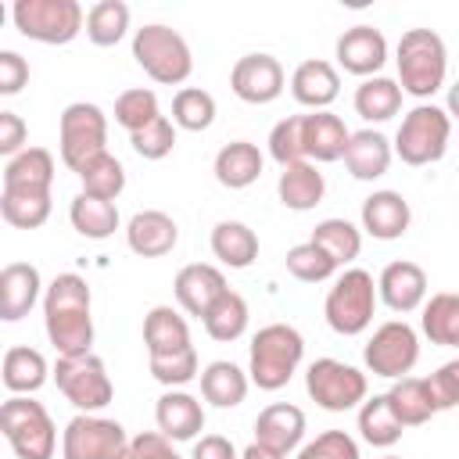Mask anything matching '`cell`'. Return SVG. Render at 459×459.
<instances>
[{
    "instance_id": "16",
    "label": "cell",
    "mask_w": 459,
    "mask_h": 459,
    "mask_svg": "<svg viewBox=\"0 0 459 459\" xmlns=\"http://www.w3.org/2000/svg\"><path fill=\"white\" fill-rule=\"evenodd\" d=\"M377 294L398 316H409V312L423 308V301H427V273H423V265H416L409 258L387 262L380 269V276H377Z\"/></svg>"
},
{
    "instance_id": "2",
    "label": "cell",
    "mask_w": 459,
    "mask_h": 459,
    "mask_svg": "<svg viewBox=\"0 0 459 459\" xmlns=\"http://www.w3.org/2000/svg\"><path fill=\"white\" fill-rule=\"evenodd\" d=\"M394 65H398L402 93H409L420 104H427L445 86L448 47L434 29H405L398 47H394Z\"/></svg>"
},
{
    "instance_id": "21",
    "label": "cell",
    "mask_w": 459,
    "mask_h": 459,
    "mask_svg": "<svg viewBox=\"0 0 459 459\" xmlns=\"http://www.w3.org/2000/svg\"><path fill=\"white\" fill-rule=\"evenodd\" d=\"M43 276L32 262H7L0 269V319L18 323L43 298Z\"/></svg>"
},
{
    "instance_id": "5",
    "label": "cell",
    "mask_w": 459,
    "mask_h": 459,
    "mask_svg": "<svg viewBox=\"0 0 459 459\" xmlns=\"http://www.w3.org/2000/svg\"><path fill=\"white\" fill-rule=\"evenodd\" d=\"M0 430L18 459H54L57 452V427L32 394H11L0 405Z\"/></svg>"
},
{
    "instance_id": "43",
    "label": "cell",
    "mask_w": 459,
    "mask_h": 459,
    "mask_svg": "<svg viewBox=\"0 0 459 459\" xmlns=\"http://www.w3.org/2000/svg\"><path fill=\"white\" fill-rule=\"evenodd\" d=\"M172 122L186 133H204L215 122V97L201 86H183L172 97Z\"/></svg>"
},
{
    "instance_id": "12",
    "label": "cell",
    "mask_w": 459,
    "mask_h": 459,
    "mask_svg": "<svg viewBox=\"0 0 459 459\" xmlns=\"http://www.w3.org/2000/svg\"><path fill=\"white\" fill-rule=\"evenodd\" d=\"M129 434L118 420L75 412L61 430V459H126Z\"/></svg>"
},
{
    "instance_id": "4",
    "label": "cell",
    "mask_w": 459,
    "mask_h": 459,
    "mask_svg": "<svg viewBox=\"0 0 459 459\" xmlns=\"http://www.w3.org/2000/svg\"><path fill=\"white\" fill-rule=\"evenodd\" d=\"M133 57L136 65L161 86H179L194 72V54L183 32L161 22H147L133 32Z\"/></svg>"
},
{
    "instance_id": "57",
    "label": "cell",
    "mask_w": 459,
    "mask_h": 459,
    "mask_svg": "<svg viewBox=\"0 0 459 459\" xmlns=\"http://www.w3.org/2000/svg\"><path fill=\"white\" fill-rule=\"evenodd\" d=\"M380 459H402V455H380Z\"/></svg>"
},
{
    "instance_id": "37",
    "label": "cell",
    "mask_w": 459,
    "mask_h": 459,
    "mask_svg": "<svg viewBox=\"0 0 459 459\" xmlns=\"http://www.w3.org/2000/svg\"><path fill=\"white\" fill-rule=\"evenodd\" d=\"M359 434H362V441L373 445V448H391V445L402 441L405 423L394 416V409H391V402H387V391H384V394H373V398H366V402L359 405Z\"/></svg>"
},
{
    "instance_id": "14",
    "label": "cell",
    "mask_w": 459,
    "mask_h": 459,
    "mask_svg": "<svg viewBox=\"0 0 459 459\" xmlns=\"http://www.w3.org/2000/svg\"><path fill=\"white\" fill-rule=\"evenodd\" d=\"M287 86L283 65L273 54H244L237 57L233 72H230V90L244 100V104H273Z\"/></svg>"
},
{
    "instance_id": "13",
    "label": "cell",
    "mask_w": 459,
    "mask_h": 459,
    "mask_svg": "<svg viewBox=\"0 0 459 459\" xmlns=\"http://www.w3.org/2000/svg\"><path fill=\"white\" fill-rule=\"evenodd\" d=\"M362 362L373 377L402 380L420 362V333L405 319H387L373 330V337L362 348Z\"/></svg>"
},
{
    "instance_id": "20",
    "label": "cell",
    "mask_w": 459,
    "mask_h": 459,
    "mask_svg": "<svg viewBox=\"0 0 459 459\" xmlns=\"http://www.w3.org/2000/svg\"><path fill=\"white\" fill-rule=\"evenodd\" d=\"M126 244L140 258H161L179 244V226L161 208H143L126 222Z\"/></svg>"
},
{
    "instance_id": "11",
    "label": "cell",
    "mask_w": 459,
    "mask_h": 459,
    "mask_svg": "<svg viewBox=\"0 0 459 459\" xmlns=\"http://www.w3.org/2000/svg\"><path fill=\"white\" fill-rule=\"evenodd\" d=\"M54 384L79 412H100L115 398V384L108 377V366L93 351H86V355H57Z\"/></svg>"
},
{
    "instance_id": "25",
    "label": "cell",
    "mask_w": 459,
    "mask_h": 459,
    "mask_svg": "<svg viewBox=\"0 0 459 459\" xmlns=\"http://www.w3.org/2000/svg\"><path fill=\"white\" fill-rule=\"evenodd\" d=\"M301 140H305V161H341L344 147L351 140V129L344 126L341 115L333 111H312L301 122Z\"/></svg>"
},
{
    "instance_id": "18",
    "label": "cell",
    "mask_w": 459,
    "mask_h": 459,
    "mask_svg": "<svg viewBox=\"0 0 459 459\" xmlns=\"http://www.w3.org/2000/svg\"><path fill=\"white\" fill-rule=\"evenodd\" d=\"M305 430H308V420H305V412H301L298 405H290V402H273V405H265V409L255 416V441L265 445V448H273V452L283 455V459L301 448Z\"/></svg>"
},
{
    "instance_id": "30",
    "label": "cell",
    "mask_w": 459,
    "mask_h": 459,
    "mask_svg": "<svg viewBox=\"0 0 459 459\" xmlns=\"http://www.w3.org/2000/svg\"><path fill=\"white\" fill-rule=\"evenodd\" d=\"M323 194H326V179L312 161L287 165L276 179V197L290 212H312L323 201Z\"/></svg>"
},
{
    "instance_id": "38",
    "label": "cell",
    "mask_w": 459,
    "mask_h": 459,
    "mask_svg": "<svg viewBox=\"0 0 459 459\" xmlns=\"http://www.w3.org/2000/svg\"><path fill=\"white\" fill-rule=\"evenodd\" d=\"M308 240L319 244L341 269H348L359 258V251H362V226H355V222H348L341 215H330V219H319L316 222V230H312Z\"/></svg>"
},
{
    "instance_id": "23",
    "label": "cell",
    "mask_w": 459,
    "mask_h": 459,
    "mask_svg": "<svg viewBox=\"0 0 459 459\" xmlns=\"http://www.w3.org/2000/svg\"><path fill=\"white\" fill-rule=\"evenodd\" d=\"M290 93L301 108L330 111V104L341 93V72L323 57H308L290 72Z\"/></svg>"
},
{
    "instance_id": "54",
    "label": "cell",
    "mask_w": 459,
    "mask_h": 459,
    "mask_svg": "<svg viewBox=\"0 0 459 459\" xmlns=\"http://www.w3.org/2000/svg\"><path fill=\"white\" fill-rule=\"evenodd\" d=\"M190 459H240V452H237V445H233L230 437H222V434H201V437L194 441Z\"/></svg>"
},
{
    "instance_id": "56",
    "label": "cell",
    "mask_w": 459,
    "mask_h": 459,
    "mask_svg": "<svg viewBox=\"0 0 459 459\" xmlns=\"http://www.w3.org/2000/svg\"><path fill=\"white\" fill-rule=\"evenodd\" d=\"M445 111H448V118H459V79L448 86V97H445Z\"/></svg>"
},
{
    "instance_id": "6",
    "label": "cell",
    "mask_w": 459,
    "mask_h": 459,
    "mask_svg": "<svg viewBox=\"0 0 459 459\" xmlns=\"http://www.w3.org/2000/svg\"><path fill=\"white\" fill-rule=\"evenodd\" d=\"M377 301H380V294H377L373 273L344 269L341 276H333V287L326 290V301H323L326 326L341 337H359L362 330H369Z\"/></svg>"
},
{
    "instance_id": "41",
    "label": "cell",
    "mask_w": 459,
    "mask_h": 459,
    "mask_svg": "<svg viewBox=\"0 0 459 459\" xmlns=\"http://www.w3.org/2000/svg\"><path fill=\"white\" fill-rule=\"evenodd\" d=\"M50 194L32 190H0V215L14 230H39L50 219Z\"/></svg>"
},
{
    "instance_id": "50",
    "label": "cell",
    "mask_w": 459,
    "mask_h": 459,
    "mask_svg": "<svg viewBox=\"0 0 459 459\" xmlns=\"http://www.w3.org/2000/svg\"><path fill=\"white\" fill-rule=\"evenodd\" d=\"M427 380H430V391H434V402L441 412L459 405V359L437 366V373H430Z\"/></svg>"
},
{
    "instance_id": "39",
    "label": "cell",
    "mask_w": 459,
    "mask_h": 459,
    "mask_svg": "<svg viewBox=\"0 0 459 459\" xmlns=\"http://www.w3.org/2000/svg\"><path fill=\"white\" fill-rule=\"evenodd\" d=\"M247 319H251V312H247V301L237 294V290H226L208 312H204V333L212 337V341H222V344H230V341H237V337H244V330H247Z\"/></svg>"
},
{
    "instance_id": "24",
    "label": "cell",
    "mask_w": 459,
    "mask_h": 459,
    "mask_svg": "<svg viewBox=\"0 0 459 459\" xmlns=\"http://www.w3.org/2000/svg\"><path fill=\"white\" fill-rule=\"evenodd\" d=\"M391 161H394V143L380 129L366 126V129L351 133V140L344 147V165H348V172L355 179L373 183V179H380L391 169Z\"/></svg>"
},
{
    "instance_id": "47",
    "label": "cell",
    "mask_w": 459,
    "mask_h": 459,
    "mask_svg": "<svg viewBox=\"0 0 459 459\" xmlns=\"http://www.w3.org/2000/svg\"><path fill=\"white\" fill-rule=\"evenodd\" d=\"M147 362H151V377H154L165 391L186 387L194 377H201V373H197V348H183V351H172V355H154V359H147Z\"/></svg>"
},
{
    "instance_id": "52",
    "label": "cell",
    "mask_w": 459,
    "mask_h": 459,
    "mask_svg": "<svg viewBox=\"0 0 459 459\" xmlns=\"http://www.w3.org/2000/svg\"><path fill=\"white\" fill-rule=\"evenodd\" d=\"M29 82V61L18 50H0V93L14 97Z\"/></svg>"
},
{
    "instance_id": "15",
    "label": "cell",
    "mask_w": 459,
    "mask_h": 459,
    "mask_svg": "<svg viewBox=\"0 0 459 459\" xmlns=\"http://www.w3.org/2000/svg\"><path fill=\"white\" fill-rule=\"evenodd\" d=\"M333 57L344 72H351L359 79H373L387 65V36L377 25H351L337 36Z\"/></svg>"
},
{
    "instance_id": "32",
    "label": "cell",
    "mask_w": 459,
    "mask_h": 459,
    "mask_svg": "<svg viewBox=\"0 0 459 459\" xmlns=\"http://www.w3.org/2000/svg\"><path fill=\"white\" fill-rule=\"evenodd\" d=\"M387 402H391L394 416L405 427H423V423H430L441 412L427 377H402V380H394L391 391H387Z\"/></svg>"
},
{
    "instance_id": "44",
    "label": "cell",
    "mask_w": 459,
    "mask_h": 459,
    "mask_svg": "<svg viewBox=\"0 0 459 459\" xmlns=\"http://www.w3.org/2000/svg\"><path fill=\"white\" fill-rule=\"evenodd\" d=\"M154 118H161V104H158V93L147 90V86H133V90H122L115 97V122L133 136L140 133L143 126H151Z\"/></svg>"
},
{
    "instance_id": "48",
    "label": "cell",
    "mask_w": 459,
    "mask_h": 459,
    "mask_svg": "<svg viewBox=\"0 0 459 459\" xmlns=\"http://www.w3.org/2000/svg\"><path fill=\"white\" fill-rule=\"evenodd\" d=\"M129 143H133V151H136L143 161H161V158H169L172 147H176V122H172L169 115H161V118H154L151 126H143L140 133H133Z\"/></svg>"
},
{
    "instance_id": "45",
    "label": "cell",
    "mask_w": 459,
    "mask_h": 459,
    "mask_svg": "<svg viewBox=\"0 0 459 459\" xmlns=\"http://www.w3.org/2000/svg\"><path fill=\"white\" fill-rule=\"evenodd\" d=\"M337 269H341V265H337L319 244H312V240L294 244V247L287 251V273H290L294 280H301V283H323V280H333Z\"/></svg>"
},
{
    "instance_id": "35",
    "label": "cell",
    "mask_w": 459,
    "mask_h": 459,
    "mask_svg": "<svg viewBox=\"0 0 459 459\" xmlns=\"http://www.w3.org/2000/svg\"><path fill=\"white\" fill-rule=\"evenodd\" d=\"M68 222L79 237L86 240H108L115 230H118V204L115 201H104V197H93V194H75L72 204H68Z\"/></svg>"
},
{
    "instance_id": "27",
    "label": "cell",
    "mask_w": 459,
    "mask_h": 459,
    "mask_svg": "<svg viewBox=\"0 0 459 459\" xmlns=\"http://www.w3.org/2000/svg\"><path fill=\"white\" fill-rule=\"evenodd\" d=\"M143 344H147V359L194 348L186 316H183L179 308H172V305H154V308L143 316Z\"/></svg>"
},
{
    "instance_id": "29",
    "label": "cell",
    "mask_w": 459,
    "mask_h": 459,
    "mask_svg": "<svg viewBox=\"0 0 459 459\" xmlns=\"http://www.w3.org/2000/svg\"><path fill=\"white\" fill-rule=\"evenodd\" d=\"M247 387H251L247 369H240L230 359H215L201 369V398L215 409H237L247 398Z\"/></svg>"
},
{
    "instance_id": "55",
    "label": "cell",
    "mask_w": 459,
    "mask_h": 459,
    "mask_svg": "<svg viewBox=\"0 0 459 459\" xmlns=\"http://www.w3.org/2000/svg\"><path fill=\"white\" fill-rule=\"evenodd\" d=\"M240 459H283V455H276L273 448H265V445H258V441H251L244 452H240Z\"/></svg>"
},
{
    "instance_id": "51",
    "label": "cell",
    "mask_w": 459,
    "mask_h": 459,
    "mask_svg": "<svg viewBox=\"0 0 459 459\" xmlns=\"http://www.w3.org/2000/svg\"><path fill=\"white\" fill-rule=\"evenodd\" d=\"M126 459H183V455L172 448V441L161 430H143V434L129 437Z\"/></svg>"
},
{
    "instance_id": "1",
    "label": "cell",
    "mask_w": 459,
    "mask_h": 459,
    "mask_svg": "<svg viewBox=\"0 0 459 459\" xmlns=\"http://www.w3.org/2000/svg\"><path fill=\"white\" fill-rule=\"evenodd\" d=\"M43 330L57 355L93 351V294L79 273H57L43 290Z\"/></svg>"
},
{
    "instance_id": "17",
    "label": "cell",
    "mask_w": 459,
    "mask_h": 459,
    "mask_svg": "<svg viewBox=\"0 0 459 459\" xmlns=\"http://www.w3.org/2000/svg\"><path fill=\"white\" fill-rule=\"evenodd\" d=\"M226 290H230V287H226L222 269H219V265H208V262H190V265H183V269L176 273V280H172V294H176L179 308H183L186 316H197V319H204V312H208Z\"/></svg>"
},
{
    "instance_id": "3",
    "label": "cell",
    "mask_w": 459,
    "mask_h": 459,
    "mask_svg": "<svg viewBox=\"0 0 459 459\" xmlns=\"http://www.w3.org/2000/svg\"><path fill=\"white\" fill-rule=\"evenodd\" d=\"M305 359V337L290 323H269L251 337L247 348V377L258 391H280L290 384Z\"/></svg>"
},
{
    "instance_id": "28",
    "label": "cell",
    "mask_w": 459,
    "mask_h": 459,
    "mask_svg": "<svg viewBox=\"0 0 459 459\" xmlns=\"http://www.w3.org/2000/svg\"><path fill=\"white\" fill-rule=\"evenodd\" d=\"M50 186H54V154L47 147H25L22 154L4 161V186L0 190L50 194Z\"/></svg>"
},
{
    "instance_id": "22",
    "label": "cell",
    "mask_w": 459,
    "mask_h": 459,
    "mask_svg": "<svg viewBox=\"0 0 459 459\" xmlns=\"http://www.w3.org/2000/svg\"><path fill=\"white\" fill-rule=\"evenodd\" d=\"M154 423L169 441H197L204 430V405L183 387H172L154 405Z\"/></svg>"
},
{
    "instance_id": "40",
    "label": "cell",
    "mask_w": 459,
    "mask_h": 459,
    "mask_svg": "<svg viewBox=\"0 0 459 459\" xmlns=\"http://www.w3.org/2000/svg\"><path fill=\"white\" fill-rule=\"evenodd\" d=\"M129 4L122 0H97L86 11V39L93 47H115L129 32Z\"/></svg>"
},
{
    "instance_id": "46",
    "label": "cell",
    "mask_w": 459,
    "mask_h": 459,
    "mask_svg": "<svg viewBox=\"0 0 459 459\" xmlns=\"http://www.w3.org/2000/svg\"><path fill=\"white\" fill-rule=\"evenodd\" d=\"M301 122H305V115H287V118H280V122L269 129V158H273L280 169L305 161Z\"/></svg>"
},
{
    "instance_id": "36",
    "label": "cell",
    "mask_w": 459,
    "mask_h": 459,
    "mask_svg": "<svg viewBox=\"0 0 459 459\" xmlns=\"http://www.w3.org/2000/svg\"><path fill=\"white\" fill-rule=\"evenodd\" d=\"M420 330L430 344L441 348H459V294L455 290H441L430 294L420 308Z\"/></svg>"
},
{
    "instance_id": "34",
    "label": "cell",
    "mask_w": 459,
    "mask_h": 459,
    "mask_svg": "<svg viewBox=\"0 0 459 459\" xmlns=\"http://www.w3.org/2000/svg\"><path fill=\"white\" fill-rule=\"evenodd\" d=\"M355 115L369 126H380L387 118H394L402 111V86L398 79H387V75H373V79H362L355 86Z\"/></svg>"
},
{
    "instance_id": "53",
    "label": "cell",
    "mask_w": 459,
    "mask_h": 459,
    "mask_svg": "<svg viewBox=\"0 0 459 459\" xmlns=\"http://www.w3.org/2000/svg\"><path fill=\"white\" fill-rule=\"evenodd\" d=\"M29 126H25V118L22 115H14V111H0V154L4 158H14V154H22L29 143Z\"/></svg>"
},
{
    "instance_id": "8",
    "label": "cell",
    "mask_w": 459,
    "mask_h": 459,
    "mask_svg": "<svg viewBox=\"0 0 459 459\" xmlns=\"http://www.w3.org/2000/svg\"><path fill=\"white\" fill-rule=\"evenodd\" d=\"M11 18L25 39L50 47L72 43L86 29V14L79 0H14Z\"/></svg>"
},
{
    "instance_id": "26",
    "label": "cell",
    "mask_w": 459,
    "mask_h": 459,
    "mask_svg": "<svg viewBox=\"0 0 459 459\" xmlns=\"http://www.w3.org/2000/svg\"><path fill=\"white\" fill-rule=\"evenodd\" d=\"M262 169H265V158H262L258 143H251V140L222 143L215 161H212V172H215L219 186H226V190H244V186L258 183Z\"/></svg>"
},
{
    "instance_id": "31",
    "label": "cell",
    "mask_w": 459,
    "mask_h": 459,
    "mask_svg": "<svg viewBox=\"0 0 459 459\" xmlns=\"http://www.w3.org/2000/svg\"><path fill=\"white\" fill-rule=\"evenodd\" d=\"M50 373H54V369L47 366L43 351H36V348H29V344H14V348L4 351L0 380H4V387H7L11 394H36V391L47 384Z\"/></svg>"
},
{
    "instance_id": "7",
    "label": "cell",
    "mask_w": 459,
    "mask_h": 459,
    "mask_svg": "<svg viewBox=\"0 0 459 459\" xmlns=\"http://www.w3.org/2000/svg\"><path fill=\"white\" fill-rule=\"evenodd\" d=\"M448 140H452V118L445 108H437L434 100L427 104H416L398 133H394V154L405 161V165H434L445 158L448 151Z\"/></svg>"
},
{
    "instance_id": "42",
    "label": "cell",
    "mask_w": 459,
    "mask_h": 459,
    "mask_svg": "<svg viewBox=\"0 0 459 459\" xmlns=\"http://www.w3.org/2000/svg\"><path fill=\"white\" fill-rule=\"evenodd\" d=\"M75 176L82 183V194H93V197H104V201H115L126 190V165L111 151H104L93 161H86Z\"/></svg>"
},
{
    "instance_id": "33",
    "label": "cell",
    "mask_w": 459,
    "mask_h": 459,
    "mask_svg": "<svg viewBox=\"0 0 459 459\" xmlns=\"http://www.w3.org/2000/svg\"><path fill=\"white\" fill-rule=\"evenodd\" d=\"M212 255L226 269H247L258 258V233L240 219H222L212 226Z\"/></svg>"
},
{
    "instance_id": "9",
    "label": "cell",
    "mask_w": 459,
    "mask_h": 459,
    "mask_svg": "<svg viewBox=\"0 0 459 459\" xmlns=\"http://www.w3.org/2000/svg\"><path fill=\"white\" fill-rule=\"evenodd\" d=\"M57 147H61V161L72 172H79L86 161L104 154L108 151V115L100 111V104L72 100L57 122Z\"/></svg>"
},
{
    "instance_id": "19",
    "label": "cell",
    "mask_w": 459,
    "mask_h": 459,
    "mask_svg": "<svg viewBox=\"0 0 459 459\" xmlns=\"http://www.w3.org/2000/svg\"><path fill=\"white\" fill-rule=\"evenodd\" d=\"M359 222L373 240H398L409 233L412 208L398 190H373L359 208Z\"/></svg>"
},
{
    "instance_id": "10",
    "label": "cell",
    "mask_w": 459,
    "mask_h": 459,
    "mask_svg": "<svg viewBox=\"0 0 459 459\" xmlns=\"http://www.w3.org/2000/svg\"><path fill=\"white\" fill-rule=\"evenodd\" d=\"M305 391L326 412H348V409H359L369 398L366 373L355 369L351 362H341V359H330V355L308 362V369H305Z\"/></svg>"
},
{
    "instance_id": "49",
    "label": "cell",
    "mask_w": 459,
    "mask_h": 459,
    "mask_svg": "<svg viewBox=\"0 0 459 459\" xmlns=\"http://www.w3.org/2000/svg\"><path fill=\"white\" fill-rule=\"evenodd\" d=\"M294 459H362L359 455V441L348 430H323L312 441H305Z\"/></svg>"
}]
</instances>
